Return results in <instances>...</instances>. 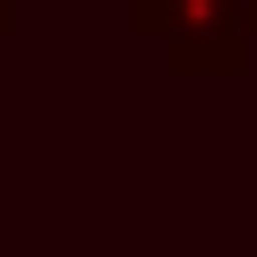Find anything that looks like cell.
Returning a JSON list of instances; mask_svg holds the SVG:
<instances>
[{"instance_id": "cell-2", "label": "cell", "mask_w": 257, "mask_h": 257, "mask_svg": "<svg viewBox=\"0 0 257 257\" xmlns=\"http://www.w3.org/2000/svg\"><path fill=\"white\" fill-rule=\"evenodd\" d=\"M18 9H26V0H0V35H9V26H18Z\"/></svg>"}, {"instance_id": "cell-1", "label": "cell", "mask_w": 257, "mask_h": 257, "mask_svg": "<svg viewBox=\"0 0 257 257\" xmlns=\"http://www.w3.org/2000/svg\"><path fill=\"white\" fill-rule=\"evenodd\" d=\"M128 35L163 43V60L180 77H231L257 52V35L231 0H128Z\"/></svg>"}, {"instance_id": "cell-3", "label": "cell", "mask_w": 257, "mask_h": 257, "mask_svg": "<svg viewBox=\"0 0 257 257\" xmlns=\"http://www.w3.org/2000/svg\"><path fill=\"white\" fill-rule=\"evenodd\" d=\"M231 9H240V18H248V35H257V0H231Z\"/></svg>"}]
</instances>
